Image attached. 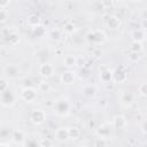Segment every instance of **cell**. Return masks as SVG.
Masks as SVG:
<instances>
[{"instance_id": "ffe728a7", "label": "cell", "mask_w": 147, "mask_h": 147, "mask_svg": "<svg viewBox=\"0 0 147 147\" xmlns=\"http://www.w3.org/2000/svg\"><path fill=\"white\" fill-rule=\"evenodd\" d=\"M7 20V11L3 8H0V22H5Z\"/></svg>"}, {"instance_id": "30bf717a", "label": "cell", "mask_w": 147, "mask_h": 147, "mask_svg": "<svg viewBox=\"0 0 147 147\" xmlns=\"http://www.w3.org/2000/svg\"><path fill=\"white\" fill-rule=\"evenodd\" d=\"M111 77L114 78V80H115V82L121 83V82H123V80L126 78V75H125V72H124V71H122V70L117 69V70L111 75Z\"/></svg>"}, {"instance_id": "603a6c76", "label": "cell", "mask_w": 147, "mask_h": 147, "mask_svg": "<svg viewBox=\"0 0 147 147\" xmlns=\"http://www.w3.org/2000/svg\"><path fill=\"white\" fill-rule=\"evenodd\" d=\"M39 90H40V91H44V92H47V91L49 90L48 83H40V84H39Z\"/></svg>"}, {"instance_id": "3957f363", "label": "cell", "mask_w": 147, "mask_h": 147, "mask_svg": "<svg viewBox=\"0 0 147 147\" xmlns=\"http://www.w3.org/2000/svg\"><path fill=\"white\" fill-rule=\"evenodd\" d=\"M14 101H15V96L11 91H9L7 88L3 92H1V102L5 106H11L14 103Z\"/></svg>"}, {"instance_id": "cb8c5ba5", "label": "cell", "mask_w": 147, "mask_h": 147, "mask_svg": "<svg viewBox=\"0 0 147 147\" xmlns=\"http://www.w3.org/2000/svg\"><path fill=\"white\" fill-rule=\"evenodd\" d=\"M129 57H130V60H131V61L136 62V61H138V60H139V53H138V52H133Z\"/></svg>"}, {"instance_id": "83f0119b", "label": "cell", "mask_w": 147, "mask_h": 147, "mask_svg": "<svg viewBox=\"0 0 147 147\" xmlns=\"http://www.w3.org/2000/svg\"><path fill=\"white\" fill-rule=\"evenodd\" d=\"M140 93H141L142 96L146 95V84H142V85L140 86Z\"/></svg>"}, {"instance_id": "7a4b0ae2", "label": "cell", "mask_w": 147, "mask_h": 147, "mask_svg": "<svg viewBox=\"0 0 147 147\" xmlns=\"http://www.w3.org/2000/svg\"><path fill=\"white\" fill-rule=\"evenodd\" d=\"M30 118H31V122L34 123V124H41L44 123L45 118H46V115H45V111L41 110V109H34L31 115H30Z\"/></svg>"}, {"instance_id": "4dcf8cb0", "label": "cell", "mask_w": 147, "mask_h": 147, "mask_svg": "<svg viewBox=\"0 0 147 147\" xmlns=\"http://www.w3.org/2000/svg\"><path fill=\"white\" fill-rule=\"evenodd\" d=\"M41 145H51V142H48V141H45V142H42Z\"/></svg>"}, {"instance_id": "4316f807", "label": "cell", "mask_w": 147, "mask_h": 147, "mask_svg": "<svg viewBox=\"0 0 147 147\" xmlns=\"http://www.w3.org/2000/svg\"><path fill=\"white\" fill-rule=\"evenodd\" d=\"M9 3V0H0V8H5L7 7Z\"/></svg>"}, {"instance_id": "44dd1931", "label": "cell", "mask_w": 147, "mask_h": 147, "mask_svg": "<svg viewBox=\"0 0 147 147\" xmlns=\"http://www.w3.org/2000/svg\"><path fill=\"white\" fill-rule=\"evenodd\" d=\"M7 88H8V85H7L6 80L2 79V78H0V92H3V91L7 90Z\"/></svg>"}, {"instance_id": "d6986e66", "label": "cell", "mask_w": 147, "mask_h": 147, "mask_svg": "<svg viewBox=\"0 0 147 147\" xmlns=\"http://www.w3.org/2000/svg\"><path fill=\"white\" fill-rule=\"evenodd\" d=\"M29 23L31 25H33V26H37V24L39 23V17L38 16H31L29 18Z\"/></svg>"}, {"instance_id": "ac0fdd59", "label": "cell", "mask_w": 147, "mask_h": 147, "mask_svg": "<svg viewBox=\"0 0 147 147\" xmlns=\"http://www.w3.org/2000/svg\"><path fill=\"white\" fill-rule=\"evenodd\" d=\"M94 93H95V88H94V87H92V86H86V87H84V94L92 96V95H94Z\"/></svg>"}, {"instance_id": "2e32d148", "label": "cell", "mask_w": 147, "mask_h": 147, "mask_svg": "<svg viewBox=\"0 0 147 147\" xmlns=\"http://www.w3.org/2000/svg\"><path fill=\"white\" fill-rule=\"evenodd\" d=\"M118 25H119V21L116 17H109V20H108V26L109 28L116 29Z\"/></svg>"}, {"instance_id": "8992f818", "label": "cell", "mask_w": 147, "mask_h": 147, "mask_svg": "<svg viewBox=\"0 0 147 147\" xmlns=\"http://www.w3.org/2000/svg\"><path fill=\"white\" fill-rule=\"evenodd\" d=\"M39 72L42 77H49L53 74V67L48 63H42L39 68Z\"/></svg>"}, {"instance_id": "8fae6325", "label": "cell", "mask_w": 147, "mask_h": 147, "mask_svg": "<svg viewBox=\"0 0 147 147\" xmlns=\"http://www.w3.org/2000/svg\"><path fill=\"white\" fill-rule=\"evenodd\" d=\"M126 125V119L124 116H117L114 119V126L117 129H123Z\"/></svg>"}, {"instance_id": "1f68e13d", "label": "cell", "mask_w": 147, "mask_h": 147, "mask_svg": "<svg viewBox=\"0 0 147 147\" xmlns=\"http://www.w3.org/2000/svg\"><path fill=\"white\" fill-rule=\"evenodd\" d=\"M132 1H139V0H132Z\"/></svg>"}, {"instance_id": "484cf974", "label": "cell", "mask_w": 147, "mask_h": 147, "mask_svg": "<svg viewBox=\"0 0 147 147\" xmlns=\"http://www.w3.org/2000/svg\"><path fill=\"white\" fill-rule=\"evenodd\" d=\"M42 33H44V30L41 29V26H36V28H34V34L41 36Z\"/></svg>"}, {"instance_id": "f546056e", "label": "cell", "mask_w": 147, "mask_h": 147, "mask_svg": "<svg viewBox=\"0 0 147 147\" xmlns=\"http://www.w3.org/2000/svg\"><path fill=\"white\" fill-rule=\"evenodd\" d=\"M71 28H72V25H71V24H68V25L65 26V30H67L68 32H71V31L74 30V29H71Z\"/></svg>"}, {"instance_id": "277c9868", "label": "cell", "mask_w": 147, "mask_h": 147, "mask_svg": "<svg viewBox=\"0 0 147 147\" xmlns=\"http://www.w3.org/2000/svg\"><path fill=\"white\" fill-rule=\"evenodd\" d=\"M105 33L101 31V30H96V31H93L92 33L88 34V40L91 41H94V42H102L105 41Z\"/></svg>"}, {"instance_id": "6da1fadb", "label": "cell", "mask_w": 147, "mask_h": 147, "mask_svg": "<svg viewBox=\"0 0 147 147\" xmlns=\"http://www.w3.org/2000/svg\"><path fill=\"white\" fill-rule=\"evenodd\" d=\"M70 109V105L67 100H59L55 106H54V110L57 115H65Z\"/></svg>"}, {"instance_id": "d4e9b609", "label": "cell", "mask_w": 147, "mask_h": 147, "mask_svg": "<svg viewBox=\"0 0 147 147\" xmlns=\"http://www.w3.org/2000/svg\"><path fill=\"white\" fill-rule=\"evenodd\" d=\"M110 78H111V75H110L108 71H106V72H103V74H102V79H103L105 82L110 80Z\"/></svg>"}, {"instance_id": "4fadbf2b", "label": "cell", "mask_w": 147, "mask_h": 147, "mask_svg": "<svg viewBox=\"0 0 147 147\" xmlns=\"http://www.w3.org/2000/svg\"><path fill=\"white\" fill-rule=\"evenodd\" d=\"M132 101H133L132 94H131V93H124V95H123V98H122V103H123L124 106H130V105L132 103Z\"/></svg>"}, {"instance_id": "7402d4cb", "label": "cell", "mask_w": 147, "mask_h": 147, "mask_svg": "<svg viewBox=\"0 0 147 147\" xmlns=\"http://www.w3.org/2000/svg\"><path fill=\"white\" fill-rule=\"evenodd\" d=\"M133 36H138V37L134 38L136 41H141V40L144 39V33H142L141 31H136V32L133 33Z\"/></svg>"}, {"instance_id": "52a82bcc", "label": "cell", "mask_w": 147, "mask_h": 147, "mask_svg": "<svg viewBox=\"0 0 147 147\" xmlns=\"http://www.w3.org/2000/svg\"><path fill=\"white\" fill-rule=\"evenodd\" d=\"M75 79V74L72 71H65L61 75V80L63 84H71L74 83Z\"/></svg>"}, {"instance_id": "5b68a950", "label": "cell", "mask_w": 147, "mask_h": 147, "mask_svg": "<svg viewBox=\"0 0 147 147\" xmlns=\"http://www.w3.org/2000/svg\"><path fill=\"white\" fill-rule=\"evenodd\" d=\"M36 96H37L36 91L32 90V88H30V87H25V88L22 91V98H23L25 101L31 102V101H33V100L36 99Z\"/></svg>"}, {"instance_id": "ba28073f", "label": "cell", "mask_w": 147, "mask_h": 147, "mask_svg": "<svg viewBox=\"0 0 147 147\" xmlns=\"http://www.w3.org/2000/svg\"><path fill=\"white\" fill-rule=\"evenodd\" d=\"M55 138H56L57 140H60V141H64V140H67V139L69 138L68 130L64 129V127H60V129H57L56 132H55Z\"/></svg>"}, {"instance_id": "9a60e30c", "label": "cell", "mask_w": 147, "mask_h": 147, "mask_svg": "<svg viewBox=\"0 0 147 147\" xmlns=\"http://www.w3.org/2000/svg\"><path fill=\"white\" fill-rule=\"evenodd\" d=\"M13 138H14V140L16 141V142H22L24 139H25V137H24V133L22 132V131H15L14 132V134H13Z\"/></svg>"}, {"instance_id": "9c48e42d", "label": "cell", "mask_w": 147, "mask_h": 147, "mask_svg": "<svg viewBox=\"0 0 147 147\" xmlns=\"http://www.w3.org/2000/svg\"><path fill=\"white\" fill-rule=\"evenodd\" d=\"M5 70H6V75L9 76V77H11V78H15L18 75V68L16 65H14V64L7 65Z\"/></svg>"}, {"instance_id": "5bb4252c", "label": "cell", "mask_w": 147, "mask_h": 147, "mask_svg": "<svg viewBox=\"0 0 147 147\" xmlns=\"http://www.w3.org/2000/svg\"><path fill=\"white\" fill-rule=\"evenodd\" d=\"M64 63H65V65H68V67H74V65H76L77 60H76L75 56H72V55H68V56L64 57Z\"/></svg>"}, {"instance_id": "e0dca14e", "label": "cell", "mask_w": 147, "mask_h": 147, "mask_svg": "<svg viewBox=\"0 0 147 147\" xmlns=\"http://www.w3.org/2000/svg\"><path fill=\"white\" fill-rule=\"evenodd\" d=\"M68 134H69V138L76 139L79 136V130L77 127H70V129H68Z\"/></svg>"}, {"instance_id": "7c38bea8", "label": "cell", "mask_w": 147, "mask_h": 147, "mask_svg": "<svg viewBox=\"0 0 147 147\" xmlns=\"http://www.w3.org/2000/svg\"><path fill=\"white\" fill-rule=\"evenodd\" d=\"M98 134L102 138V139H107V137L110 134V129L107 127L106 125H102L98 129Z\"/></svg>"}, {"instance_id": "f1b7e54d", "label": "cell", "mask_w": 147, "mask_h": 147, "mask_svg": "<svg viewBox=\"0 0 147 147\" xmlns=\"http://www.w3.org/2000/svg\"><path fill=\"white\" fill-rule=\"evenodd\" d=\"M52 38L53 39H59L60 38V32L59 31H52Z\"/></svg>"}]
</instances>
